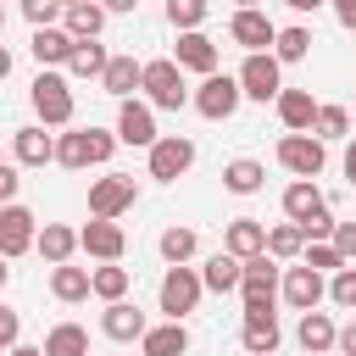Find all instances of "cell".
<instances>
[{
	"instance_id": "1",
	"label": "cell",
	"mask_w": 356,
	"mask_h": 356,
	"mask_svg": "<svg viewBox=\"0 0 356 356\" xmlns=\"http://www.w3.org/2000/svg\"><path fill=\"white\" fill-rule=\"evenodd\" d=\"M111 150H117V134H106V128H78V134H61L56 139V161L72 167V172L111 161Z\"/></svg>"
},
{
	"instance_id": "2",
	"label": "cell",
	"mask_w": 356,
	"mask_h": 356,
	"mask_svg": "<svg viewBox=\"0 0 356 356\" xmlns=\"http://www.w3.org/2000/svg\"><path fill=\"white\" fill-rule=\"evenodd\" d=\"M139 89H145L150 106H161V111H178V106L189 100L184 67H178V61H139Z\"/></svg>"
},
{
	"instance_id": "3",
	"label": "cell",
	"mask_w": 356,
	"mask_h": 356,
	"mask_svg": "<svg viewBox=\"0 0 356 356\" xmlns=\"http://www.w3.org/2000/svg\"><path fill=\"white\" fill-rule=\"evenodd\" d=\"M200 289H206V284H200L195 267H167V273H161V295H156L161 312H167V323H184V317L200 306Z\"/></svg>"
},
{
	"instance_id": "4",
	"label": "cell",
	"mask_w": 356,
	"mask_h": 356,
	"mask_svg": "<svg viewBox=\"0 0 356 356\" xmlns=\"http://www.w3.org/2000/svg\"><path fill=\"white\" fill-rule=\"evenodd\" d=\"M239 300H245V312H273V300H278V267H273L267 250L245 261V273H239Z\"/></svg>"
},
{
	"instance_id": "5",
	"label": "cell",
	"mask_w": 356,
	"mask_h": 356,
	"mask_svg": "<svg viewBox=\"0 0 356 356\" xmlns=\"http://www.w3.org/2000/svg\"><path fill=\"white\" fill-rule=\"evenodd\" d=\"M134 200H139V189H134V178H122V172H106V178L89 184V217H100V222H117Z\"/></svg>"
},
{
	"instance_id": "6",
	"label": "cell",
	"mask_w": 356,
	"mask_h": 356,
	"mask_svg": "<svg viewBox=\"0 0 356 356\" xmlns=\"http://www.w3.org/2000/svg\"><path fill=\"white\" fill-rule=\"evenodd\" d=\"M33 111H39V122H50V128L72 122V89H67L61 72H39V78H33Z\"/></svg>"
},
{
	"instance_id": "7",
	"label": "cell",
	"mask_w": 356,
	"mask_h": 356,
	"mask_svg": "<svg viewBox=\"0 0 356 356\" xmlns=\"http://www.w3.org/2000/svg\"><path fill=\"white\" fill-rule=\"evenodd\" d=\"M239 78H228V72H211L200 89H195V111L200 117H211V122H228L234 111H239Z\"/></svg>"
},
{
	"instance_id": "8",
	"label": "cell",
	"mask_w": 356,
	"mask_h": 356,
	"mask_svg": "<svg viewBox=\"0 0 356 356\" xmlns=\"http://www.w3.org/2000/svg\"><path fill=\"white\" fill-rule=\"evenodd\" d=\"M278 89H284V72H278L273 50L245 56V67H239V95H250V100H278Z\"/></svg>"
},
{
	"instance_id": "9",
	"label": "cell",
	"mask_w": 356,
	"mask_h": 356,
	"mask_svg": "<svg viewBox=\"0 0 356 356\" xmlns=\"http://www.w3.org/2000/svg\"><path fill=\"white\" fill-rule=\"evenodd\" d=\"M189 167H195V145H189L184 134H167V139L150 145V178L172 184V178H184Z\"/></svg>"
},
{
	"instance_id": "10",
	"label": "cell",
	"mask_w": 356,
	"mask_h": 356,
	"mask_svg": "<svg viewBox=\"0 0 356 356\" xmlns=\"http://www.w3.org/2000/svg\"><path fill=\"white\" fill-rule=\"evenodd\" d=\"M278 161L295 172V178H317L323 172V139H312V134H284L278 139Z\"/></svg>"
},
{
	"instance_id": "11",
	"label": "cell",
	"mask_w": 356,
	"mask_h": 356,
	"mask_svg": "<svg viewBox=\"0 0 356 356\" xmlns=\"http://www.w3.org/2000/svg\"><path fill=\"white\" fill-rule=\"evenodd\" d=\"M33 234H39V222H33V211L28 206H0V256L11 261V256H22V250H33Z\"/></svg>"
},
{
	"instance_id": "12",
	"label": "cell",
	"mask_w": 356,
	"mask_h": 356,
	"mask_svg": "<svg viewBox=\"0 0 356 356\" xmlns=\"http://www.w3.org/2000/svg\"><path fill=\"white\" fill-rule=\"evenodd\" d=\"M278 289H284V300H289L295 312H317V306H323V295H328L323 273H312L306 261H300V267H284V284H278Z\"/></svg>"
},
{
	"instance_id": "13",
	"label": "cell",
	"mask_w": 356,
	"mask_h": 356,
	"mask_svg": "<svg viewBox=\"0 0 356 356\" xmlns=\"http://www.w3.org/2000/svg\"><path fill=\"white\" fill-rule=\"evenodd\" d=\"M161 134H156V111L145 106V100H122V111H117V145H156Z\"/></svg>"
},
{
	"instance_id": "14",
	"label": "cell",
	"mask_w": 356,
	"mask_h": 356,
	"mask_svg": "<svg viewBox=\"0 0 356 356\" xmlns=\"http://www.w3.org/2000/svg\"><path fill=\"white\" fill-rule=\"evenodd\" d=\"M172 61H178L184 72H200V78H211V72H217V39H206L200 28H195V33H178V50H172Z\"/></svg>"
},
{
	"instance_id": "15",
	"label": "cell",
	"mask_w": 356,
	"mask_h": 356,
	"mask_svg": "<svg viewBox=\"0 0 356 356\" xmlns=\"http://www.w3.org/2000/svg\"><path fill=\"white\" fill-rule=\"evenodd\" d=\"M328 206H323V189H317V178H295L289 189H284V217L295 222V228H306L312 217H323Z\"/></svg>"
},
{
	"instance_id": "16",
	"label": "cell",
	"mask_w": 356,
	"mask_h": 356,
	"mask_svg": "<svg viewBox=\"0 0 356 356\" xmlns=\"http://www.w3.org/2000/svg\"><path fill=\"white\" fill-rule=\"evenodd\" d=\"M273 33H278V28L267 22V11H234V22H228V39H234V44H245L250 56H256V50H267V44H273Z\"/></svg>"
},
{
	"instance_id": "17",
	"label": "cell",
	"mask_w": 356,
	"mask_h": 356,
	"mask_svg": "<svg viewBox=\"0 0 356 356\" xmlns=\"http://www.w3.org/2000/svg\"><path fill=\"white\" fill-rule=\"evenodd\" d=\"M222 250H228V256H239V261H250V256H261V250H267V228H261L256 217H234V222H228V234H222Z\"/></svg>"
},
{
	"instance_id": "18",
	"label": "cell",
	"mask_w": 356,
	"mask_h": 356,
	"mask_svg": "<svg viewBox=\"0 0 356 356\" xmlns=\"http://www.w3.org/2000/svg\"><path fill=\"white\" fill-rule=\"evenodd\" d=\"M100 334H106V339H139V334H145V312L128 306V300H106V312H100Z\"/></svg>"
},
{
	"instance_id": "19",
	"label": "cell",
	"mask_w": 356,
	"mask_h": 356,
	"mask_svg": "<svg viewBox=\"0 0 356 356\" xmlns=\"http://www.w3.org/2000/svg\"><path fill=\"white\" fill-rule=\"evenodd\" d=\"M239 339H245V350H250V356H273L284 334H278V317H273V312H245Z\"/></svg>"
},
{
	"instance_id": "20",
	"label": "cell",
	"mask_w": 356,
	"mask_h": 356,
	"mask_svg": "<svg viewBox=\"0 0 356 356\" xmlns=\"http://www.w3.org/2000/svg\"><path fill=\"white\" fill-rule=\"evenodd\" d=\"M28 50H33L39 67H67V56H72V33H67V28H33Z\"/></svg>"
},
{
	"instance_id": "21",
	"label": "cell",
	"mask_w": 356,
	"mask_h": 356,
	"mask_svg": "<svg viewBox=\"0 0 356 356\" xmlns=\"http://www.w3.org/2000/svg\"><path fill=\"white\" fill-rule=\"evenodd\" d=\"M312 117H317V100L306 89H278V122L289 134H312Z\"/></svg>"
},
{
	"instance_id": "22",
	"label": "cell",
	"mask_w": 356,
	"mask_h": 356,
	"mask_svg": "<svg viewBox=\"0 0 356 356\" xmlns=\"http://www.w3.org/2000/svg\"><path fill=\"white\" fill-rule=\"evenodd\" d=\"M78 245H83L89 256H100V261H117V256L128 250V239H122V228H117V222H100V217H95V222H89L83 234H78Z\"/></svg>"
},
{
	"instance_id": "23",
	"label": "cell",
	"mask_w": 356,
	"mask_h": 356,
	"mask_svg": "<svg viewBox=\"0 0 356 356\" xmlns=\"http://www.w3.org/2000/svg\"><path fill=\"white\" fill-rule=\"evenodd\" d=\"M11 150H17L22 167H44V161H56V139H50L44 128H17V134H11Z\"/></svg>"
},
{
	"instance_id": "24",
	"label": "cell",
	"mask_w": 356,
	"mask_h": 356,
	"mask_svg": "<svg viewBox=\"0 0 356 356\" xmlns=\"http://www.w3.org/2000/svg\"><path fill=\"white\" fill-rule=\"evenodd\" d=\"M33 250H39V256H44L50 267H61V261H67V256L78 250V234H72L67 222H44V228L33 234Z\"/></svg>"
},
{
	"instance_id": "25",
	"label": "cell",
	"mask_w": 356,
	"mask_h": 356,
	"mask_svg": "<svg viewBox=\"0 0 356 356\" xmlns=\"http://www.w3.org/2000/svg\"><path fill=\"white\" fill-rule=\"evenodd\" d=\"M139 350H145V356H184V350H189V328H184V323L145 328V334H139Z\"/></svg>"
},
{
	"instance_id": "26",
	"label": "cell",
	"mask_w": 356,
	"mask_h": 356,
	"mask_svg": "<svg viewBox=\"0 0 356 356\" xmlns=\"http://www.w3.org/2000/svg\"><path fill=\"white\" fill-rule=\"evenodd\" d=\"M334 317L328 312H300V328H295V339L312 350V356H323V350H334Z\"/></svg>"
},
{
	"instance_id": "27",
	"label": "cell",
	"mask_w": 356,
	"mask_h": 356,
	"mask_svg": "<svg viewBox=\"0 0 356 356\" xmlns=\"http://www.w3.org/2000/svg\"><path fill=\"white\" fill-rule=\"evenodd\" d=\"M106 61H111V56H106V44H100V39H72L67 72H72V78H100V72H106Z\"/></svg>"
},
{
	"instance_id": "28",
	"label": "cell",
	"mask_w": 356,
	"mask_h": 356,
	"mask_svg": "<svg viewBox=\"0 0 356 356\" xmlns=\"http://www.w3.org/2000/svg\"><path fill=\"white\" fill-rule=\"evenodd\" d=\"M239 273H245V261H239V256H228V250H217V256L200 267V284H206V289H217V295H228V289H239Z\"/></svg>"
},
{
	"instance_id": "29",
	"label": "cell",
	"mask_w": 356,
	"mask_h": 356,
	"mask_svg": "<svg viewBox=\"0 0 356 356\" xmlns=\"http://www.w3.org/2000/svg\"><path fill=\"white\" fill-rule=\"evenodd\" d=\"M61 17H67V33H72V39H100V28H106V11H100L95 0H72Z\"/></svg>"
},
{
	"instance_id": "30",
	"label": "cell",
	"mask_w": 356,
	"mask_h": 356,
	"mask_svg": "<svg viewBox=\"0 0 356 356\" xmlns=\"http://www.w3.org/2000/svg\"><path fill=\"white\" fill-rule=\"evenodd\" d=\"M100 83H106V95L128 100V95L139 89V61H134V56H111V61H106V72H100Z\"/></svg>"
},
{
	"instance_id": "31",
	"label": "cell",
	"mask_w": 356,
	"mask_h": 356,
	"mask_svg": "<svg viewBox=\"0 0 356 356\" xmlns=\"http://www.w3.org/2000/svg\"><path fill=\"white\" fill-rule=\"evenodd\" d=\"M261 178H267V167H261V161H250V156H239V161H228V167H222V189H228V195H256V189H261Z\"/></svg>"
},
{
	"instance_id": "32",
	"label": "cell",
	"mask_w": 356,
	"mask_h": 356,
	"mask_svg": "<svg viewBox=\"0 0 356 356\" xmlns=\"http://www.w3.org/2000/svg\"><path fill=\"white\" fill-rule=\"evenodd\" d=\"M44 356H89V334L78 323H56L44 334Z\"/></svg>"
},
{
	"instance_id": "33",
	"label": "cell",
	"mask_w": 356,
	"mask_h": 356,
	"mask_svg": "<svg viewBox=\"0 0 356 356\" xmlns=\"http://www.w3.org/2000/svg\"><path fill=\"white\" fill-rule=\"evenodd\" d=\"M312 56V33L306 28H278L273 33V61L284 67V61H306Z\"/></svg>"
},
{
	"instance_id": "34",
	"label": "cell",
	"mask_w": 356,
	"mask_h": 356,
	"mask_svg": "<svg viewBox=\"0 0 356 356\" xmlns=\"http://www.w3.org/2000/svg\"><path fill=\"white\" fill-rule=\"evenodd\" d=\"M306 250V234L295 228V222H278V228H267V256L273 261H295Z\"/></svg>"
},
{
	"instance_id": "35",
	"label": "cell",
	"mask_w": 356,
	"mask_h": 356,
	"mask_svg": "<svg viewBox=\"0 0 356 356\" xmlns=\"http://www.w3.org/2000/svg\"><path fill=\"white\" fill-rule=\"evenodd\" d=\"M50 295H56V300H83V295H89V267H67V261H61V267L50 273Z\"/></svg>"
},
{
	"instance_id": "36",
	"label": "cell",
	"mask_w": 356,
	"mask_h": 356,
	"mask_svg": "<svg viewBox=\"0 0 356 356\" xmlns=\"http://www.w3.org/2000/svg\"><path fill=\"white\" fill-rule=\"evenodd\" d=\"M89 295H100V300H122V295H128V267H117V261L95 267V273H89Z\"/></svg>"
},
{
	"instance_id": "37",
	"label": "cell",
	"mask_w": 356,
	"mask_h": 356,
	"mask_svg": "<svg viewBox=\"0 0 356 356\" xmlns=\"http://www.w3.org/2000/svg\"><path fill=\"white\" fill-rule=\"evenodd\" d=\"M350 134V111L345 106H317V117H312V139H345Z\"/></svg>"
},
{
	"instance_id": "38",
	"label": "cell",
	"mask_w": 356,
	"mask_h": 356,
	"mask_svg": "<svg viewBox=\"0 0 356 356\" xmlns=\"http://www.w3.org/2000/svg\"><path fill=\"white\" fill-rule=\"evenodd\" d=\"M161 256H167V267H184L189 256H195V228H161Z\"/></svg>"
},
{
	"instance_id": "39",
	"label": "cell",
	"mask_w": 356,
	"mask_h": 356,
	"mask_svg": "<svg viewBox=\"0 0 356 356\" xmlns=\"http://www.w3.org/2000/svg\"><path fill=\"white\" fill-rule=\"evenodd\" d=\"M206 11H211L206 0H167V22H172L178 33H195V28L206 22Z\"/></svg>"
},
{
	"instance_id": "40",
	"label": "cell",
	"mask_w": 356,
	"mask_h": 356,
	"mask_svg": "<svg viewBox=\"0 0 356 356\" xmlns=\"http://www.w3.org/2000/svg\"><path fill=\"white\" fill-rule=\"evenodd\" d=\"M300 256H306V267H312V273H339V267H345V256H339L328 239H306V250H300Z\"/></svg>"
},
{
	"instance_id": "41",
	"label": "cell",
	"mask_w": 356,
	"mask_h": 356,
	"mask_svg": "<svg viewBox=\"0 0 356 356\" xmlns=\"http://www.w3.org/2000/svg\"><path fill=\"white\" fill-rule=\"evenodd\" d=\"M328 300L345 306V312H356V267H339V273L328 278Z\"/></svg>"
},
{
	"instance_id": "42",
	"label": "cell",
	"mask_w": 356,
	"mask_h": 356,
	"mask_svg": "<svg viewBox=\"0 0 356 356\" xmlns=\"http://www.w3.org/2000/svg\"><path fill=\"white\" fill-rule=\"evenodd\" d=\"M22 17H28L33 28H50V22L61 17V0H22Z\"/></svg>"
},
{
	"instance_id": "43",
	"label": "cell",
	"mask_w": 356,
	"mask_h": 356,
	"mask_svg": "<svg viewBox=\"0 0 356 356\" xmlns=\"http://www.w3.org/2000/svg\"><path fill=\"white\" fill-rule=\"evenodd\" d=\"M328 245H334V250H339V256L350 261V256H356V222H334V234H328Z\"/></svg>"
},
{
	"instance_id": "44",
	"label": "cell",
	"mask_w": 356,
	"mask_h": 356,
	"mask_svg": "<svg viewBox=\"0 0 356 356\" xmlns=\"http://www.w3.org/2000/svg\"><path fill=\"white\" fill-rule=\"evenodd\" d=\"M17 189H22V172H17L11 161H0V206H11V200H17Z\"/></svg>"
},
{
	"instance_id": "45",
	"label": "cell",
	"mask_w": 356,
	"mask_h": 356,
	"mask_svg": "<svg viewBox=\"0 0 356 356\" xmlns=\"http://www.w3.org/2000/svg\"><path fill=\"white\" fill-rule=\"evenodd\" d=\"M17 334H22V317L11 306H0V345H17Z\"/></svg>"
},
{
	"instance_id": "46",
	"label": "cell",
	"mask_w": 356,
	"mask_h": 356,
	"mask_svg": "<svg viewBox=\"0 0 356 356\" xmlns=\"http://www.w3.org/2000/svg\"><path fill=\"white\" fill-rule=\"evenodd\" d=\"M334 345H339V350H345V356H356V323H345V328H339V334H334Z\"/></svg>"
},
{
	"instance_id": "47",
	"label": "cell",
	"mask_w": 356,
	"mask_h": 356,
	"mask_svg": "<svg viewBox=\"0 0 356 356\" xmlns=\"http://www.w3.org/2000/svg\"><path fill=\"white\" fill-rule=\"evenodd\" d=\"M334 17H339L350 33H356V0H334Z\"/></svg>"
},
{
	"instance_id": "48",
	"label": "cell",
	"mask_w": 356,
	"mask_h": 356,
	"mask_svg": "<svg viewBox=\"0 0 356 356\" xmlns=\"http://www.w3.org/2000/svg\"><path fill=\"white\" fill-rule=\"evenodd\" d=\"M95 6H100V11H134L139 0H95Z\"/></svg>"
},
{
	"instance_id": "49",
	"label": "cell",
	"mask_w": 356,
	"mask_h": 356,
	"mask_svg": "<svg viewBox=\"0 0 356 356\" xmlns=\"http://www.w3.org/2000/svg\"><path fill=\"white\" fill-rule=\"evenodd\" d=\"M345 178H350V184H356V139H350V145H345Z\"/></svg>"
},
{
	"instance_id": "50",
	"label": "cell",
	"mask_w": 356,
	"mask_h": 356,
	"mask_svg": "<svg viewBox=\"0 0 356 356\" xmlns=\"http://www.w3.org/2000/svg\"><path fill=\"white\" fill-rule=\"evenodd\" d=\"M284 6H289V11H317L323 0H284Z\"/></svg>"
},
{
	"instance_id": "51",
	"label": "cell",
	"mask_w": 356,
	"mask_h": 356,
	"mask_svg": "<svg viewBox=\"0 0 356 356\" xmlns=\"http://www.w3.org/2000/svg\"><path fill=\"white\" fill-rule=\"evenodd\" d=\"M11 356H44V350H33V345H11Z\"/></svg>"
},
{
	"instance_id": "52",
	"label": "cell",
	"mask_w": 356,
	"mask_h": 356,
	"mask_svg": "<svg viewBox=\"0 0 356 356\" xmlns=\"http://www.w3.org/2000/svg\"><path fill=\"white\" fill-rule=\"evenodd\" d=\"M6 72H11V50L0 44V78H6Z\"/></svg>"
},
{
	"instance_id": "53",
	"label": "cell",
	"mask_w": 356,
	"mask_h": 356,
	"mask_svg": "<svg viewBox=\"0 0 356 356\" xmlns=\"http://www.w3.org/2000/svg\"><path fill=\"white\" fill-rule=\"evenodd\" d=\"M6 278H11V267H6V256H0V289H6Z\"/></svg>"
},
{
	"instance_id": "54",
	"label": "cell",
	"mask_w": 356,
	"mask_h": 356,
	"mask_svg": "<svg viewBox=\"0 0 356 356\" xmlns=\"http://www.w3.org/2000/svg\"><path fill=\"white\" fill-rule=\"evenodd\" d=\"M234 6H239V11H256V0H234Z\"/></svg>"
},
{
	"instance_id": "55",
	"label": "cell",
	"mask_w": 356,
	"mask_h": 356,
	"mask_svg": "<svg viewBox=\"0 0 356 356\" xmlns=\"http://www.w3.org/2000/svg\"><path fill=\"white\" fill-rule=\"evenodd\" d=\"M0 28H6V6H0Z\"/></svg>"
},
{
	"instance_id": "56",
	"label": "cell",
	"mask_w": 356,
	"mask_h": 356,
	"mask_svg": "<svg viewBox=\"0 0 356 356\" xmlns=\"http://www.w3.org/2000/svg\"><path fill=\"white\" fill-rule=\"evenodd\" d=\"M67 6H72V0H61V11H67Z\"/></svg>"
}]
</instances>
